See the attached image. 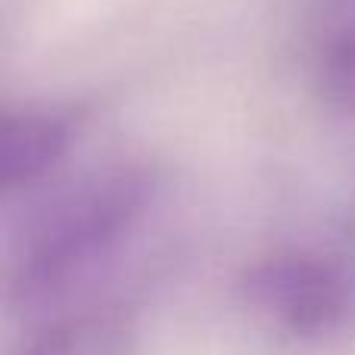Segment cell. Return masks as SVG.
Segmentation results:
<instances>
[{
	"mask_svg": "<svg viewBox=\"0 0 355 355\" xmlns=\"http://www.w3.org/2000/svg\"><path fill=\"white\" fill-rule=\"evenodd\" d=\"M321 91L343 116L355 119V25L327 41L321 53Z\"/></svg>",
	"mask_w": 355,
	"mask_h": 355,
	"instance_id": "5b68a950",
	"label": "cell"
},
{
	"mask_svg": "<svg viewBox=\"0 0 355 355\" xmlns=\"http://www.w3.org/2000/svg\"><path fill=\"white\" fill-rule=\"evenodd\" d=\"M85 112L75 106H25L0 119V187L6 193L44 181L69 153Z\"/></svg>",
	"mask_w": 355,
	"mask_h": 355,
	"instance_id": "3957f363",
	"label": "cell"
},
{
	"mask_svg": "<svg viewBox=\"0 0 355 355\" xmlns=\"http://www.w3.org/2000/svg\"><path fill=\"white\" fill-rule=\"evenodd\" d=\"M246 302L275 331L318 340L340 331L352 312V284L337 262L315 252H277L243 277Z\"/></svg>",
	"mask_w": 355,
	"mask_h": 355,
	"instance_id": "7a4b0ae2",
	"label": "cell"
},
{
	"mask_svg": "<svg viewBox=\"0 0 355 355\" xmlns=\"http://www.w3.org/2000/svg\"><path fill=\"white\" fill-rule=\"evenodd\" d=\"M159 175L150 166L100 172L44 209L6 265L10 300H44L106 259L150 212Z\"/></svg>",
	"mask_w": 355,
	"mask_h": 355,
	"instance_id": "6da1fadb",
	"label": "cell"
},
{
	"mask_svg": "<svg viewBox=\"0 0 355 355\" xmlns=\"http://www.w3.org/2000/svg\"><path fill=\"white\" fill-rule=\"evenodd\" d=\"M135 318L122 306H91L47 324L19 355H131Z\"/></svg>",
	"mask_w": 355,
	"mask_h": 355,
	"instance_id": "277c9868",
	"label": "cell"
}]
</instances>
